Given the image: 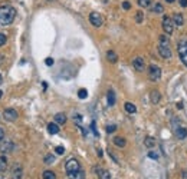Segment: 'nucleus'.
<instances>
[{
  "label": "nucleus",
  "mask_w": 187,
  "mask_h": 179,
  "mask_svg": "<svg viewBox=\"0 0 187 179\" xmlns=\"http://www.w3.org/2000/svg\"><path fill=\"white\" fill-rule=\"evenodd\" d=\"M16 16V9L10 5H2L0 6V26H7L13 23Z\"/></svg>",
  "instance_id": "nucleus-1"
},
{
  "label": "nucleus",
  "mask_w": 187,
  "mask_h": 179,
  "mask_svg": "<svg viewBox=\"0 0 187 179\" xmlns=\"http://www.w3.org/2000/svg\"><path fill=\"white\" fill-rule=\"evenodd\" d=\"M158 53L163 59H170L171 57V50H170V42L168 37L163 34L160 36V43H158Z\"/></svg>",
  "instance_id": "nucleus-2"
},
{
  "label": "nucleus",
  "mask_w": 187,
  "mask_h": 179,
  "mask_svg": "<svg viewBox=\"0 0 187 179\" xmlns=\"http://www.w3.org/2000/svg\"><path fill=\"white\" fill-rule=\"evenodd\" d=\"M148 76H150V79H151L153 82L160 80V77H161V69H160L158 66L151 65L148 67Z\"/></svg>",
  "instance_id": "nucleus-3"
},
{
  "label": "nucleus",
  "mask_w": 187,
  "mask_h": 179,
  "mask_svg": "<svg viewBox=\"0 0 187 179\" xmlns=\"http://www.w3.org/2000/svg\"><path fill=\"white\" fill-rule=\"evenodd\" d=\"M163 30L165 32V34H171L173 30H174V22L168 16L163 17Z\"/></svg>",
  "instance_id": "nucleus-4"
},
{
  "label": "nucleus",
  "mask_w": 187,
  "mask_h": 179,
  "mask_svg": "<svg viewBox=\"0 0 187 179\" xmlns=\"http://www.w3.org/2000/svg\"><path fill=\"white\" fill-rule=\"evenodd\" d=\"M65 169H66V172L68 174H71V172H76V171H79L81 169V165H79V162H78L76 159H69L68 162H66L65 165Z\"/></svg>",
  "instance_id": "nucleus-5"
},
{
  "label": "nucleus",
  "mask_w": 187,
  "mask_h": 179,
  "mask_svg": "<svg viewBox=\"0 0 187 179\" xmlns=\"http://www.w3.org/2000/svg\"><path fill=\"white\" fill-rule=\"evenodd\" d=\"M178 56H180L183 63L187 66V40L178 43Z\"/></svg>",
  "instance_id": "nucleus-6"
},
{
  "label": "nucleus",
  "mask_w": 187,
  "mask_h": 179,
  "mask_svg": "<svg viewBox=\"0 0 187 179\" xmlns=\"http://www.w3.org/2000/svg\"><path fill=\"white\" fill-rule=\"evenodd\" d=\"M89 22L92 23V26L99 27V26H102L104 19H102V16H101L99 13H97V11H92V13L89 15Z\"/></svg>",
  "instance_id": "nucleus-7"
},
{
  "label": "nucleus",
  "mask_w": 187,
  "mask_h": 179,
  "mask_svg": "<svg viewBox=\"0 0 187 179\" xmlns=\"http://www.w3.org/2000/svg\"><path fill=\"white\" fill-rule=\"evenodd\" d=\"M17 112H16V109H5V112H3V118H5L6 120H9V122H15V120L17 119Z\"/></svg>",
  "instance_id": "nucleus-8"
},
{
  "label": "nucleus",
  "mask_w": 187,
  "mask_h": 179,
  "mask_svg": "<svg viewBox=\"0 0 187 179\" xmlns=\"http://www.w3.org/2000/svg\"><path fill=\"white\" fill-rule=\"evenodd\" d=\"M132 66H134V69H135V70L143 72L144 69H145V63H144V59H143V57H140V56L134 57V60H132Z\"/></svg>",
  "instance_id": "nucleus-9"
},
{
  "label": "nucleus",
  "mask_w": 187,
  "mask_h": 179,
  "mask_svg": "<svg viewBox=\"0 0 187 179\" xmlns=\"http://www.w3.org/2000/svg\"><path fill=\"white\" fill-rule=\"evenodd\" d=\"M15 149V143L13 142H10V141H5L2 145H0V151L3 153H9V152H12Z\"/></svg>",
  "instance_id": "nucleus-10"
},
{
  "label": "nucleus",
  "mask_w": 187,
  "mask_h": 179,
  "mask_svg": "<svg viewBox=\"0 0 187 179\" xmlns=\"http://www.w3.org/2000/svg\"><path fill=\"white\" fill-rule=\"evenodd\" d=\"M97 175H98L99 179H111V175L107 169H102V168H97Z\"/></svg>",
  "instance_id": "nucleus-11"
},
{
  "label": "nucleus",
  "mask_w": 187,
  "mask_h": 179,
  "mask_svg": "<svg viewBox=\"0 0 187 179\" xmlns=\"http://www.w3.org/2000/svg\"><path fill=\"white\" fill-rule=\"evenodd\" d=\"M12 178L13 179H20L22 178V168L19 165H15L12 169Z\"/></svg>",
  "instance_id": "nucleus-12"
},
{
  "label": "nucleus",
  "mask_w": 187,
  "mask_h": 179,
  "mask_svg": "<svg viewBox=\"0 0 187 179\" xmlns=\"http://www.w3.org/2000/svg\"><path fill=\"white\" fill-rule=\"evenodd\" d=\"M68 176L71 179H85V172L83 171H76V172H71V174H68Z\"/></svg>",
  "instance_id": "nucleus-13"
},
{
  "label": "nucleus",
  "mask_w": 187,
  "mask_h": 179,
  "mask_svg": "<svg viewBox=\"0 0 187 179\" xmlns=\"http://www.w3.org/2000/svg\"><path fill=\"white\" fill-rule=\"evenodd\" d=\"M48 132H49L50 135H56V133H58V132H59V126H58V123H53V122H52V123H49V125H48Z\"/></svg>",
  "instance_id": "nucleus-14"
},
{
  "label": "nucleus",
  "mask_w": 187,
  "mask_h": 179,
  "mask_svg": "<svg viewBox=\"0 0 187 179\" xmlns=\"http://www.w3.org/2000/svg\"><path fill=\"white\" fill-rule=\"evenodd\" d=\"M107 99H108V105H110V106H114V105H115V92H114V90H108Z\"/></svg>",
  "instance_id": "nucleus-15"
},
{
  "label": "nucleus",
  "mask_w": 187,
  "mask_h": 179,
  "mask_svg": "<svg viewBox=\"0 0 187 179\" xmlns=\"http://www.w3.org/2000/svg\"><path fill=\"white\" fill-rule=\"evenodd\" d=\"M55 122L58 125H63L66 122V115L65 113H56L55 115Z\"/></svg>",
  "instance_id": "nucleus-16"
},
{
  "label": "nucleus",
  "mask_w": 187,
  "mask_h": 179,
  "mask_svg": "<svg viewBox=\"0 0 187 179\" xmlns=\"http://www.w3.org/2000/svg\"><path fill=\"white\" fill-rule=\"evenodd\" d=\"M160 93L158 90H153V92L150 93V99H151V103H158L160 102Z\"/></svg>",
  "instance_id": "nucleus-17"
},
{
  "label": "nucleus",
  "mask_w": 187,
  "mask_h": 179,
  "mask_svg": "<svg viewBox=\"0 0 187 179\" xmlns=\"http://www.w3.org/2000/svg\"><path fill=\"white\" fill-rule=\"evenodd\" d=\"M176 136L178 138V139H186L187 130L184 129V128H178V129H176Z\"/></svg>",
  "instance_id": "nucleus-18"
},
{
  "label": "nucleus",
  "mask_w": 187,
  "mask_h": 179,
  "mask_svg": "<svg viewBox=\"0 0 187 179\" xmlns=\"http://www.w3.org/2000/svg\"><path fill=\"white\" fill-rule=\"evenodd\" d=\"M107 59L110 60L111 63H115L117 60H118V56H117L115 52H112V50H108V52H107Z\"/></svg>",
  "instance_id": "nucleus-19"
},
{
  "label": "nucleus",
  "mask_w": 187,
  "mask_h": 179,
  "mask_svg": "<svg viewBox=\"0 0 187 179\" xmlns=\"http://www.w3.org/2000/svg\"><path fill=\"white\" fill-rule=\"evenodd\" d=\"M124 108H125V110L128 112V113H135V112H137V108H135V105H132L131 102H127L125 105H124Z\"/></svg>",
  "instance_id": "nucleus-20"
},
{
  "label": "nucleus",
  "mask_w": 187,
  "mask_h": 179,
  "mask_svg": "<svg viewBox=\"0 0 187 179\" xmlns=\"http://www.w3.org/2000/svg\"><path fill=\"white\" fill-rule=\"evenodd\" d=\"M114 143H115L117 146L124 148L127 142H125V139H124V138H121V136H115V138H114Z\"/></svg>",
  "instance_id": "nucleus-21"
},
{
  "label": "nucleus",
  "mask_w": 187,
  "mask_h": 179,
  "mask_svg": "<svg viewBox=\"0 0 187 179\" xmlns=\"http://www.w3.org/2000/svg\"><path fill=\"white\" fill-rule=\"evenodd\" d=\"M173 22H174V24H177V26H182L183 22H184V19H183L182 15H178V13H176L174 16H173Z\"/></svg>",
  "instance_id": "nucleus-22"
},
{
  "label": "nucleus",
  "mask_w": 187,
  "mask_h": 179,
  "mask_svg": "<svg viewBox=\"0 0 187 179\" xmlns=\"http://www.w3.org/2000/svg\"><path fill=\"white\" fill-rule=\"evenodd\" d=\"M144 143H145V146L147 148H154L155 145V141H154V138H151V136H148V138H145V141H144Z\"/></svg>",
  "instance_id": "nucleus-23"
},
{
  "label": "nucleus",
  "mask_w": 187,
  "mask_h": 179,
  "mask_svg": "<svg viewBox=\"0 0 187 179\" xmlns=\"http://www.w3.org/2000/svg\"><path fill=\"white\" fill-rule=\"evenodd\" d=\"M42 178L43 179H56V175H55V172H52V171H45L43 175H42Z\"/></svg>",
  "instance_id": "nucleus-24"
},
{
  "label": "nucleus",
  "mask_w": 187,
  "mask_h": 179,
  "mask_svg": "<svg viewBox=\"0 0 187 179\" xmlns=\"http://www.w3.org/2000/svg\"><path fill=\"white\" fill-rule=\"evenodd\" d=\"M6 166H7V159H6V156H0V172H3L6 169Z\"/></svg>",
  "instance_id": "nucleus-25"
},
{
  "label": "nucleus",
  "mask_w": 187,
  "mask_h": 179,
  "mask_svg": "<svg viewBox=\"0 0 187 179\" xmlns=\"http://www.w3.org/2000/svg\"><path fill=\"white\" fill-rule=\"evenodd\" d=\"M78 98L87 99L88 98V90H87V89H79V90H78Z\"/></svg>",
  "instance_id": "nucleus-26"
},
{
  "label": "nucleus",
  "mask_w": 187,
  "mask_h": 179,
  "mask_svg": "<svg viewBox=\"0 0 187 179\" xmlns=\"http://www.w3.org/2000/svg\"><path fill=\"white\" fill-rule=\"evenodd\" d=\"M153 11H154V13H157V15H160V13H163V11H164V7L160 5V3H155L154 7H153Z\"/></svg>",
  "instance_id": "nucleus-27"
},
{
  "label": "nucleus",
  "mask_w": 187,
  "mask_h": 179,
  "mask_svg": "<svg viewBox=\"0 0 187 179\" xmlns=\"http://www.w3.org/2000/svg\"><path fill=\"white\" fill-rule=\"evenodd\" d=\"M55 162V156L53 155H46L45 156V163L46 165H50V163H53Z\"/></svg>",
  "instance_id": "nucleus-28"
},
{
  "label": "nucleus",
  "mask_w": 187,
  "mask_h": 179,
  "mask_svg": "<svg viewBox=\"0 0 187 179\" xmlns=\"http://www.w3.org/2000/svg\"><path fill=\"white\" fill-rule=\"evenodd\" d=\"M138 5L141 7H148L151 5V0H138Z\"/></svg>",
  "instance_id": "nucleus-29"
},
{
  "label": "nucleus",
  "mask_w": 187,
  "mask_h": 179,
  "mask_svg": "<svg viewBox=\"0 0 187 179\" xmlns=\"http://www.w3.org/2000/svg\"><path fill=\"white\" fill-rule=\"evenodd\" d=\"M7 42V37H6L5 33H0V46H5V43Z\"/></svg>",
  "instance_id": "nucleus-30"
},
{
  "label": "nucleus",
  "mask_w": 187,
  "mask_h": 179,
  "mask_svg": "<svg viewBox=\"0 0 187 179\" xmlns=\"http://www.w3.org/2000/svg\"><path fill=\"white\" fill-rule=\"evenodd\" d=\"M55 152L58 153V155H63V153H65V148H63V146H56L55 148Z\"/></svg>",
  "instance_id": "nucleus-31"
},
{
  "label": "nucleus",
  "mask_w": 187,
  "mask_h": 179,
  "mask_svg": "<svg viewBox=\"0 0 187 179\" xmlns=\"http://www.w3.org/2000/svg\"><path fill=\"white\" fill-rule=\"evenodd\" d=\"M135 20H137V23H143V11H137Z\"/></svg>",
  "instance_id": "nucleus-32"
},
{
  "label": "nucleus",
  "mask_w": 187,
  "mask_h": 179,
  "mask_svg": "<svg viewBox=\"0 0 187 179\" xmlns=\"http://www.w3.org/2000/svg\"><path fill=\"white\" fill-rule=\"evenodd\" d=\"M115 130H117V126L115 125L107 126V132H108V133H112V132H115Z\"/></svg>",
  "instance_id": "nucleus-33"
},
{
  "label": "nucleus",
  "mask_w": 187,
  "mask_h": 179,
  "mask_svg": "<svg viewBox=\"0 0 187 179\" xmlns=\"http://www.w3.org/2000/svg\"><path fill=\"white\" fill-rule=\"evenodd\" d=\"M148 156L151 158V159H158V153H155V152H153V151H150V152H148Z\"/></svg>",
  "instance_id": "nucleus-34"
},
{
  "label": "nucleus",
  "mask_w": 187,
  "mask_h": 179,
  "mask_svg": "<svg viewBox=\"0 0 187 179\" xmlns=\"http://www.w3.org/2000/svg\"><path fill=\"white\" fill-rule=\"evenodd\" d=\"M122 9H125V10H130V9H131V5H130L128 2H124V3H122Z\"/></svg>",
  "instance_id": "nucleus-35"
},
{
  "label": "nucleus",
  "mask_w": 187,
  "mask_h": 179,
  "mask_svg": "<svg viewBox=\"0 0 187 179\" xmlns=\"http://www.w3.org/2000/svg\"><path fill=\"white\" fill-rule=\"evenodd\" d=\"M45 63H46L48 66H52L53 65V59H52V57H48V59L45 60Z\"/></svg>",
  "instance_id": "nucleus-36"
},
{
  "label": "nucleus",
  "mask_w": 187,
  "mask_h": 179,
  "mask_svg": "<svg viewBox=\"0 0 187 179\" xmlns=\"http://www.w3.org/2000/svg\"><path fill=\"white\" fill-rule=\"evenodd\" d=\"M3 138H5V130L0 128V141H3Z\"/></svg>",
  "instance_id": "nucleus-37"
},
{
  "label": "nucleus",
  "mask_w": 187,
  "mask_h": 179,
  "mask_svg": "<svg viewBox=\"0 0 187 179\" xmlns=\"http://www.w3.org/2000/svg\"><path fill=\"white\" fill-rule=\"evenodd\" d=\"M180 6H183V7H187V0H180Z\"/></svg>",
  "instance_id": "nucleus-38"
},
{
  "label": "nucleus",
  "mask_w": 187,
  "mask_h": 179,
  "mask_svg": "<svg viewBox=\"0 0 187 179\" xmlns=\"http://www.w3.org/2000/svg\"><path fill=\"white\" fill-rule=\"evenodd\" d=\"M182 176H183V179H187V171H183Z\"/></svg>",
  "instance_id": "nucleus-39"
},
{
  "label": "nucleus",
  "mask_w": 187,
  "mask_h": 179,
  "mask_svg": "<svg viewBox=\"0 0 187 179\" xmlns=\"http://www.w3.org/2000/svg\"><path fill=\"white\" fill-rule=\"evenodd\" d=\"M177 108H178V109H183V103L178 102V103H177Z\"/></svg>",
  "instance_id": "nucleus-40"
},
{
  "label": "nucleus",
  "mask_w": 187,
  "mask_h": 179,
  "mask_svg": "<svg viewBox=\"0 0 187 179\" xmlns=\"http://www.w3.org/2000/svg\"><path fill=\"white\" fill-rule=\"evenodd\" d=\"M3 57H5V56H3V54H0V62L3 60Z\"/></svg>",
  "instance_id": "nucleus-41"
},
{
  "label": "nucleus",
  "mask_w": 187,
  "mask_h": 179,
  "mask_svg": "<svg viewBox=\"0 0 187 179\" xmlns=\"http://www.w3.org/2000/svg\"><path fill=\"white\" fill-rule=\"evenodd\" d=\"M165 2H167V3H173L174 0H165Z\"/></svg>",
  "instance_id": "nucleus-42"
},
{
  "label": "nucleus",
  "mask_w": 187,
  "mask_h": 179,
  "mask_svg": "<svg viewBox=\"0 0 187 179\" xmlns=\"http://www.w3.org/2000/svg\"><path fill=\"white\" fill-rule=\"evenodd\" d=\"M2 96H3V90H0V99H2Z\"/></svg>",
  "instance_id": "nucleus-43"
},
{
  "label": "nucleus",
  "mask_w": 187,
  "mask_h": 179,
  "mask_svg": "<svg viewBox=\"0 0 187 179\" xmlns=\"http://www.w3.org/2000/svg\"><path fill=\"white\" fill-rule=\"evenodd\" d=\"M2 82H3V77H2V75H0V85H2Z\"/></svg>",
  "instance_id": "nucleus-44"
},
{
  "label": "nucleus",
  "mask_w": 187,
  "mask_h": 179,
  "mask_svg": "<svg viewBox=\"0 0 187 179\" xmlns=\"http://www.w3.org/2000/svg\"><path fill=\"white\" fill-rule=\"evenodd\" d=\"M49 2H52V0H49Z\"/></svg>",
  "instance_id": "nucleus-45"
}]
</instances>
